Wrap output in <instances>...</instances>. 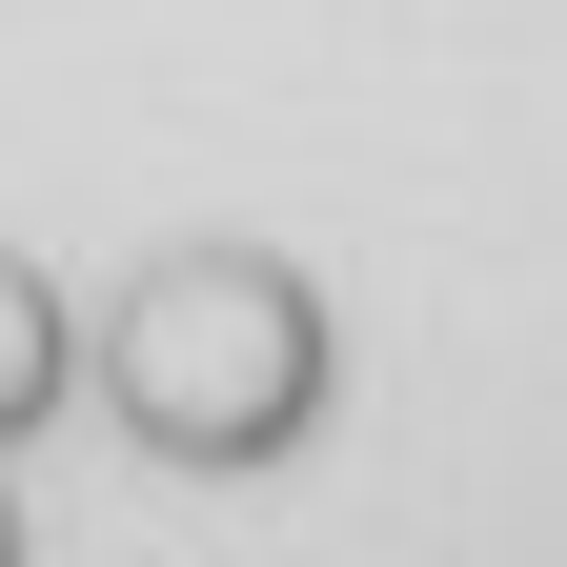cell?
<instances>
[{
    "label": "cell",
    "instance_id": "1",
    "mask_svg": "<svg viewBox=\"0 0 567 567\" xmlns=\"http://www.w3.org/2000/svg\"><path fill=\"white\" fill-rule=\"evenodd\" d=\"M344 405V324L284 244H142L102 305V425L163 486H264Z\"/></svg>",
    "mask_w": 567,
    "mask_h": 567
},
{
    "label": "cell",
    "instance_id": "2",
    "mask_svg": "<svg viewBox=\"0 0 567 567\" xmlns=\"http://www.w3.org/2000/svg\"><path fill=\"white\" fill-rule=\"evenodd\" d=\"M0 567H21V486H0Z\"/></svg>",
    "mask_w": 567,
    "mask_h": 567
}]
</instances>
